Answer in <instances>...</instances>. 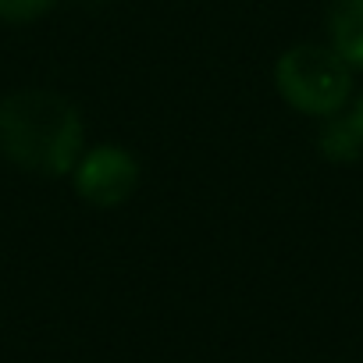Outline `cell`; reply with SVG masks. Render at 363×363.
Segmentation results:
<instances>
[{"mask_svg": "<svg viewBox=\"0 0 363 363\" xmlns=\"http://www.w3.org/2000/svg\"><path fill=\"white\" fill-rule=\"evenodd\" d=\"M82 114L54 89H15L0 100V153L36 174H72L82 150Z\"/></svg>", "mask_w": 363, "mask_h": 363, "instance_id": "cell-1", "label": "cell"}, {"mask_svg": "<svg viewBox=\"0 0 363 363\" xmlns=\"http://www.w3.org/2000/svg\"><path fill=\"white\" fill-rule=\"evenodd\" d=\"M274 86L285 96V104L299 114L331 118L345 107L352 93V68L335 54V47L299 43L278 57Z\"/></svg>", "mask_w": 363, "mask_h": 363, "instance_id": "cell-2", "label": "cell"}, {"mask_svg": "<svg viewBox=\"0 0 363 363\" xmlns=\"http://www.w3.org/2000/svg\"><path fill=\"white\" fill-rule=\"evenodd\" d=\"M75 189L93 207H118L139 189V164L121 146H93L75 164Z\"/></svg>", "mask_w": 363, "mask_h": 363, "instance_id": "cell-3", "label": "cell"}, {"mask_svg": "<svg viewBox=\"0 0 363 363\" xmlns=\"http://www.w3.org/2000/svg\"><path fill=\"white\" fill-rule=\"evenodd\" d=\"M328 33L335 54L349 68H363V0H331Z\"/></svg>", "mask_w": 363, "mask_h": 363, "instance_id": "cell-4", "label": "cell"}, {"mask_svg": "<svg viewBox=\"0 0 363 363\" xmlns=\"http://www.w3.org/2000/svg\"><path fill=\"white\" fill-rule=\"evenodd\" d=\"M320 153L335 164H349L363 153V143L356 135V128L349 125V118H335L328 121V128L320 132Z\"/></svg>", "mask_w": 363, "mask_h": 363, "instance_id": "cell-5", "label": "cell"}, {"mask_svg": "<svg viewBox=\"0 0 363 363\" xmlns=\"http://www.w3.org/2000/svg\"><path fill=\"white\" fill-rule=\"evenodd\" d=\"M57 0H0V22L8 26H22V22H33L40 15H47Z\"/></svg>", "mask_w": 363, "mask_h": 363, "instance_id": "cell-6", "label": "cell"}, {"mask_svg": "<svg viewBox=\"0 0 363 363\" xmlns=\"http://www.w3.org/2000/svg\"><path fill=\"white\" fill-rule=\"evenodd\" d=\"M349 125L356 128V135H359V143H363V93L356 96V107L349 111Z\"/></svg>", "mask_w": 363, "mask_h": 363, "instance_id": "cell-7", "label": "cell"}]
</instances>
